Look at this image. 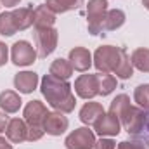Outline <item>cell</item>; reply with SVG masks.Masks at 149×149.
<instances>
[{"label": "cell", "mask_w": 149, "mask_h": 149, "mask_svg": "<svg viewBox=\"0 0 149 149\" xmlns=\"http://www.w3.org/2000/svg\"><path fill=\"white\" fill-rule=\"evenodd\" d=\"M40 90L50 108L59 113H71L76 106V99L73 94V87L68 80H59L52 74H45L40 81Z\"/></svg>", "instance_id": "1"}, {"label": "cell", "mask_w": 149, "mask_h": 149, "mask_svg": "<svg viewBox=\"0 0 149 149\" xmlns=\"http://www.w3.org/2000/svg\"><path fill=\"white\" fill-rule=\"evenodd\" d=\"M123 47H113V45H101L94 52V66L99 73H113L118 66V61L121 57Z\"/></svg>", "instance_id": "2"}, {"label": "cell", "mask_w": 149, "mask_h": 149, "mask_svg": "<svg viewBox=\"0 0 149 149\" xmlns=\"http://www.w3.org/2000/svg\"><path fill=\"white\" fill-rule=\"evenodd\" d=\"M108 12V0H88L87 3V30L90 35L102 33V23Z\"/></svg>", "instance_id": "3"}, {"label": "cell", "mask_w": 149, "mask_h": 149, "mask_svg": "<svg viewBox=\"0 0 149 149\" xmlns=\"http://www.w3.org/2000/svg\"><path fill=\"white\" fill-rule=\"evenodd\" d=\"M57 40H59V33L54 26L35 28V49H37L38 57L45 59L47 56H50L57 47Z\"/></svg>", "instance_id": "4"}, {"label": "cell", "mask_w": 149, "mask_h": 149, "mask_svg": "<svg viewBox=\"0 0 149 149\" xmlns=\"http://www.w3.org/2000/svg\"><path fill=\"white\" fill-rule=\"evenodd\" d=\"M146 113L142 108L139 106H128L125 113L120 116V121H121V127L134 137H139L142 128H144V123H146Z\"/></svg>", "instance_id": "5"}, {"label": "cell", "mask_w": 149, "mask_h": 149, "mask_svg": "<svg viewBox=\"0 0 149 149\" xmlns=\"http://www.w3.org/2000/svg\"><path fill=\"white\" fill-rule=\"evenodd\" d=\"M37 49L28 40H17L10 47V61L16 66H30L37 61Z\"/></svg>", "instance_id": "6"}, {"label": "cell", "mask_w": 149, "mask_h": 149, "mask_svg": "<svg viewBox=\"0 0 149 149\" xmlns=\"http://www.w3.org/2000/svg\"><path fill=\"white\" fill-rule=\"evenodd\" d=\"M94 144H95V135L88 127L76 128L64 139L66 149H94Z\"/></svg>", "instance_id": "7"}, {"label": "cell", "mask_w": 149, "mask_h": 149, "mask_svg": "<svg viewBox=\"0 0 149 149\" xmlns=\"http://www.w3.org/2000/svg\"><path fill=\"white\" fill-rule=\"evenodd\" d=\"M74 94L80 99H94L95 95H99V80L97 74H80L74 80Z\"/></svg>", "instance_id": "8"}, {"label": "cell", "mask_w": 149, "mask_h": 149, "mask_svg": "<svg viewBox=\"0 0 149 149\" xmlns=\"http://www.w3.org/2000/svg\"><path fill=\"white\" fill-rule=\"evenodd\" d=\"M70 127V120L64 116V113L59 111H52L45 114V120H43V130L47 135H52V137H57V135H63Z\"/></svg>", "instance_id": "9"}, {"label": "cell", "mask_w": 149, "mask_h": 149, "mask_svg": "<svg viewBox=\"0 0 149 149\" xmlns=\"http://www.w3.org/2000/svg\"><path fill=\"white\" fill-rule=\"evenodd\" d=\"M94 130L101 135V137H114L120 134L121 130V121L116 114L113 113H104L102 116H99V120L94 123Z\"/></svg>", "instance_id": "10"}, {"label": "cell", "mask_w": 149, "mask_h": 149, "mask_svg": "<svg viewBox=\"0 0 149 149\" xmlns=\"http://www.w3.org/2000/svg\"><path fill=\"white\" fill-rule=\"evenodd\" d=\"M47 108L40 101H30L24 109H23V120L26 121L28 127H42L43 128V120L47 114Z\"/></svg>", "instance_id": "11"}, {"label": "cell", "mask_w": 149, "mask_h": 149, "mask_svg": "<svg viewBox=\"0 0 149 149\" xmlns=\"http://www.w3.org/2000/svg\"><path fill=\"white\" fill-rule=\"evenodd\" d=\"M68 61L71 63L74 71H88L90 66L94 64V57L90 54L88 49L85 47H74L70 50V56H68Z\"/></svg>", "instance_id": "12"}, {"label": "cell", "mask_w": 149, "mask_h": 149, "mask_svg": "<svg viewBox=\"0 0 149 149\" xmlns=\"http://www.w3.org/2000/svg\"><path fill=\"white\" fill-rule=\"evenodd\" d=\"M5 135L12 144H21L28 141V125L21 118H10L5 128Z\"/></svg>", "instance_id": "13"}, {"label": "cell", "mask_w": 149, "mask_h": 149, "mask_svg": "<svg viewBox=\"0 0 149 149\" xmlns=\"http://www.w3.org/2000/svg\"><path fill=\"white\" fill-rule=\"evenodd\" d=\"M14 87L21 94H31L38 87V74L35 71H19L14 76Z\"/></svg>", "instance_id": "14"}, {"label": "cell", "mask_w": 149, "mask_h": 149, "mask_svg": "<svg viewBox=\"0 0 149 149\" xmlns=\"http://www.w3.org/2000/svg\"><path fill=\"white\" fill-rule=\"evenodd\" d=\"M56 23V12H52L47 3L37 5L33 9V24L35 28H52Z\"/></svg>", "instance_id": "15"}, {"label": "cell", "mask_w": 149, "mask_h": 149, "mask_svg": "<svg viewBox=\"0 0 149 149\" xmlns=\"http://www.w3.org/2000/svg\"><path fill=\"white\" fill-rule=\"evenodd\" d=\"M104 113L106 111H104L102 104H99V102H85L83 108L80 109V120L85 125H94L99 120V116H102Z\"/></svg>", "instance_id": "16"}, {"label": "cell", "mask_w": 149, "mask_h": 149, "mask_svg": "<svg viewBox=\"0 0 149 149\" xmlns=\"http://www.w3.org/2000/svg\"><path fill=\"white\" fill-rule=\"evenodd\" d=\"M12 17H14V24L17 31H24L33 24V7H19L12 10Z\"/></svg>", "instance_id": "17"}, {"label": "cell", "mask_w": 149, "mask_h": 149, "mask_svg": "<svg viewBox=\"0 0 149 149\" xmlns=\"http://www.w3.org/2000/svg\"><path fill=\"white\" fill-rule=\"evenodd\" d=\"M23 101L17 92L14 90H3L0 92V108L3 113H17Z\"/></svg>", "instance_id": "18"}, {"label": "cell", "mask_w": 149, "mask_h": 149, "mask_svg": "<svg viewBox=\"0 0 149 149\" xmlns=\"http://www.w3.org/2000/svg\"><path fill=\"white\" fill-rule=\"evenodd\" d=\"M125 12L121 9H108L104 23H102V31H114L118 28H121L125 24Z\"/></svg>", "instance_id": "19"}, {"label": "cell", "mask_w": 149, "mask_h": 149, "mask_svg": "<svg viewBox=\"0 0 149 149\" xmlns=\"http://www.w3.org/2000/svg\"><path fill=\"white\" fill-rule=\"evenodd\" d=\"M73 71L74 70H73V66H71V63L68 59H63V57L56 59L50 64V68H49V74H52V76H56L59 80H70Z\"/></svg>", "instance_id": "20"}, {"label": "cell", "mask_w": 149, "mask_h": 149, "mask_svg": "<svg viewBox=\"0 0 149 149\" xmlns=\"http://www.w3.org/2000/svg\"><path fill=\"white\" fill-rule=\"evenodd\" d=\"M130 63L135 70L142 73H149V49H144V47L135 49L130 56Z\"/></svg>", "instance_id": "21"}, {"label": "cell", "mask_w": 149, "mask_h": 149, "mask_svg": "<svg viewBox=\"0 0 149 149\" xmlns=\"http://www.w3.org/2000/svg\"><path fill=\"white\" fill-rule=\"evenodd\" d=\"M83 5V0H47V7L56 14H64L68 10L80 9Z\"/></svg>", "instance_id": "22"}, {"label": "cell", "mask_w": 149, "mask_h": 149, "mask_svg": "<svg viewBox=\"0 0 149 149\" xmlns=\"http://www.w3.org/2000/svg\"><path fill=\"white\" fill-rule=\"evenodd\" d=\"M113 73L116 74V78H120V80H130V78L134 76V66H132L130 56L127 54L125 49H123L121 57H120V61H118V66H116V70H114Z\"/></svg>", "instance_id": "23"}, {"label": "cell", "mask_w": 149, "mask_h": 149, "mask_svg": "<svg viewBox=\"0 0 149 149\" xmlns=\"http://www.w3.org/2000/svg\"><path fill=\"white\" fill-rule=\"evenodd\" d=\"M97 80H99V94L102 97L109 95L113 90L116 88V76H113L111 73H97Z\"/></svg>", "instance_id": "24"}, {"label": "cell", "mask_w": 149, "mask_h": 149, "mask_svg": "<svg viewBox=\"0 0 149 149\" xmlns=\"http://www.w3.org/2000/svg\"><path fill=\"white\" fill-rule=\"evenodd\" d=\"M134 101L139 108H142L144 111H149V83H142V85L135 87Z\"/></svg>", "instance_id": "25"}, {"label": "cell", "mask_w": 149, "mask_h": 149, "mask_svg": "<svg viewBox=\"0 0 149 149\" xmlns=\"http://www.w3.org/2000/svg\"><path fill=\"white\" fill-rule=\"evenodd\" d=\"M16 33H17V30H16V24H14L12 12H2L0 14V35L12 37Z\"/></svg>", "instance_id": "26"}, {"label": "cell", "mask_w": 149, "mask_h": 149, "mask_svg": "<svg viewBox=\"0 0 149 149\" xmlns=\"http://www.w3.org/2000/svg\"><path fill=\"white\" fill-rule=\"evenodd\" d=\"M130 106V97L127 95V94H120V95H116L114 99L111 101V106H109V113L113 114H116L118 118L125 113V109Z\"/></svg>", "instance_id": "27"}, {"label": "cell", "mask_w": 149, "mask_h": 149, "mask_svg": "<svg viewBox=\"0 0 149 149\" xmlns=\"http://www.w3.org/2000/svg\"><path fill=\"white\" fill-rule=\"evenodd\" d=\"M94 149H116V142L111 137H101L99 141H95Z\"/></svg>", "instance_id": "28"}, {"label": "cell", "mask_w": 149, "mask_h": 149, "mask_svg": "<svg viewBox=\"0 0 149 149\" xmlns=\"http://www.w3.org/2000/svg\"><path fill=\"white\" fill-rule=\"evenodd\" d=\"M116 149H146V148L141 141H123L116 146Z\"/></svg>", "instance_id": "29"}, {"label": "cell", "mask_w": 149, "mask_h": 149, "mask_svg": "<svg viewBox=\"0 0 149 149\" xmlns=\"http://www.w3.org/2000/svg\"><path fill=\"white\" fill-rule=\"evenodd\" d=\"M7 61H9V47L3 42H0V66H5Z\"/></svg>", "instance_id": "30"}, {"label": "cell", "mask_w": 149, "mask_h": 149, "mask_svg": "<svg viewBox=\"0 0 149 149\" xmlns=\"http://www.w3.org/2000/svg\"><path fill=\"white\" fill-rule=\"evenodd\" d=\"M139 137H142V144L144 142H149V111L146 113V123H144V128H142V132H141V135Z\"/></svg>", "instance_id": "31"}, {"label": "cell", "mask_w": 149, "mask_h": 149, "mask_svg": "<svg viewBox=\"0 0 149 149\" xmlns=\"http://www.w3.org/2000/svg\"><path fill=\"white\" fill-rule=\"evenodd\" d=\"M7 125H9V116H5V113L0 111V134H2V132H5Z\"/></svg>", "instance_id": "32"}, {"label": "cell", "mask_w": 149, "mask_h": 149, "mask_svg": "<svg viewBox=\"0 0 149 149\" xmlns=\"http://www.w3.org/2000/svg\"><path fill=\"white\" fill-rule=\"evenodd\" d=\"M0 149H12L10 141H9V139H5V137H0Z\"/></svg>", "instance_id": "33"}, {"label": "cell", "mask_w": 149, "mask_h": 149, "mask_svg": "<svg viewBox=\"0 0 149 149\" xmlns=\"http://www.w3.org/2000/svg\"><path fill=\"white\" fill-rule=\"evenodd\" d=\"M21 0H0V5H5V7H16Z\"/></svg>", "instance_id": "34"}, {"label": "cell", "mask_w": 149, "mask_h": 149, "mask_svg": "<svg viewBox=\"0 0 149 149\" xmlns=\"http://www.w3.org/2000/svg\"><path fill=\"white\" fill-rule=\"evenodd\" d=\"M142 5H144V7L149 10V0H142Z\"/></svg>", "instance_id": "35"}]
</instances>
